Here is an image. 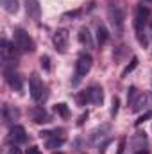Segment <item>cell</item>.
Returning <instances> with one entry per match:
<instances>
[{
    "label": "cell",
    "instance_id": "cell-18",
    "mask_svg": "<svg viewBox=\"0 0 152 154\" xmlns=\"http://www.w3.org/2000/svg\"><path fill=\"white\" fill-rule=\"evenodd\" d=\"M0 4H2L5 13H9V14H16L18 13V2L16 0H0Z\"/></svg>",
    "mask_w": 152,
    "mask_h": 154
},
{
    "label": "cell",
    "instance_id": "cell-32",
    "mask_svg": "<svg viewBox=\"0 0 152 154\" xmlns=\"http://www.w3.org/2000/svg\"><path fill=\"white\" fill-rule=\"evenodd\" d=\"M86 118H88V113H84V115H82V116H81V118H79V122H77V125H82Z\"/></svg>",
    "mask_w": 152,
    "mask_h": 154
},
{
    "label": "cell",
    "instance_id": "cell-10",
    "mask_svg": "<svg viewBox=\"0 0 152 154\" xmlns=\"http://www.w3.org/2000/svg\"><path fill=\"white\" fill-rule=\"evenodd\" d=\"M2 116H4V124H7V125H11V124L16 125L14 122L20 118V111H18L16 108H13V106H7V104H5V106L2 108Z\"/></svg>",
    "mask_w": 152,
    "mask_h": 154
},
{
    "label": "cell",
    "instance_id": "cell-6",
    "mask_svg": "<svg viewBox=\"0 0 152 154\" xmlns=\"http://www.w3.org/2000/svg\"><path fill=\"white\" fill-rule=\"evenodd\" d=\"M91 65H93V59L90 54H81L79 59L75 63V81L74 82H79L81 77H84L90 70H91Z\"/></svg>",
    "mask_w": 152,
    "mask_h": 154
},
{
    "label": "cell",
    "instance_id": "cell-26",
    "mask_svg": "<svg viewBox=\"0 0 152 154\" xmlns=\"http://www.w3.org/2000/svg\"><path fill=\"white\" fill-rule=\"evenodd\" d=\"M88 100H90V93H88V90H86V91H81V93L77 95V102H79V106H86Z\"/></svg>",
    "mask_w": 152,
    "mask_h": 154
},
{
    "label": "cell",
    "instance_id": "cell-24",
    "mask_svg": "<svg viewBox=\"0 0 152 154\" xmlns=\"http://www.w3.org/2000/svg\"><path fill=\"white\" fill-rule=\"evenodd\" d=\"M54 109H56V113H57V115L65 116V118L70 115V109H68V106H66V104H63V102H61V104H56V108H54Z\"/></svg>",
    "mask_w": 152,
    "mask_h": 154
},
{
    "label": "cell",
    "instance_id": "cell-23",
    "mask_svg": "<svg viewBox=\"0 0 152 154\" xmlns=\"http://www.w3.org/2000/svg\"><path fill=\"white\" fill-rule=\"evenodd\" d=\"M138 95H140V91H138V90H136V88H134V86H131V88H129V90H127V102H129V104H131V106H132V104H134V100H136V97H138Z\"/></svg>",
    "mask_w": 152,
    "mask_h": 154
},
{
    "label": "cell",
    "instance_id": "cell-7",
    "mask_svg": "<svg viewBox=\"0 0 152 154\" xmlns=\"http://www.w3.org/2000/svg\"><path fill=\"white\" fill-rule=\"evenodd\" d=\"M7 140H9L13 145L23 143V142H27V133H25V129H23L22 125H13V127H11V131H9Z\"/></svg>",
    "mask_w": 152,
    "mask_h": 154
},
{
    "label": "cell",
    "instance_id": "cell-16",
    "mask_svg": "<svg viewBox=\"0 0 152 154\" xmlns=\"http://www.w3.org/2000/svg\"><path fill=\"white\" fill-rule=\"evenodd\" d=\"M88 93H90V102H93V104H102V100H104V91H102V88L100 86H91L90 90H88Z\"/></svg>",
    "mask_w": 152,
    "mask_h": 154
},
{
    "label": "cell",
    "instance_id": "cell-21",
    "mask_svg": "<svg viewBox=\"0 0 152 154\" xmlns=\"http://www.w3.org/2000/svg\"><path fill=\"white\" fill-rule=\"evenodd\" d=\"M82 14V9H74V11H66V13H63L61 14V20H74L77 16H81Z\"/></svg>",
    "mask_w": 152,
    "mask_h": 154
},
{
    "label": "cell",
    "instance_id": "cell-12",
    "mask_svg": "<svg viewBox=\"0 0 152 154\" xmlns=\"http://www.w3.org/2000/svg\"><path fill=\"white\" fill-rule=\"evenodd\" d=\"M109 133H111V125H108V124H104V125H100V127H97V129H95V131L91 133V142H93V143H99V142H102V140H106Z\"/></svg>",
    "mask_w": 152,
    "mask_h": 154
},
{
    "label": "cell",
    "instance_id": "cell-27",
    "mask_svg": "<svg viewBox=\"0 0 152 154\" xmlns=\"http://www.w3.org/2000/svg\"><path fill=\"white\" fill-rule=\"evenodd\" d=\"M39 63H41V68H43L45 72H50V57H48V56H41Z\"/></svg>",
    "mask_w": 152,
    "mask_h": 154
},
{
    "label": "cell",
    "instance_id": "cell-13",
    "mask_svg": "<svg viewBox=\"0 0 152 154\" xmlns=\"http://www.w3.org/2000/svg\"><path fill=\"white\" fill-rule=\"evenodd\" d=\"M149 104H150V99H149V95H145V93H140V95L136 97L134 104L131 106V111H132V113H140V111H143V109H145Z\"/></svg>",
    "mask_w": 152,
    "mask_h": 154
},
{
    "label": "cell",
    "instance_id": "cell-29",
    "mask_svg": "<svg viewBox=\"0 0 152 154\" xmlns=\"http://www.w3.org/2000/svg\"><path fill=\"white\" fill-rule=\"evenodd\" d=\"M123 149H125V138L120 140V143H118V152L116 154H123Z\"/></svg>",
    "mask_w": 152,
    "mask_h": 154
},
{
    "label": "cell",
    "instance_id": "cell-15",
    "mask_svg": "<svg viewBox=\"0 0 152 154\" xmlns=\"http://www.w3.org/2000/svg\"><path fill=\"white\" fill-rule=\"evenodd\" d=\"M29 115L32 118V122H36V124H47L48 122V113L43 108H32V109H29Z\"/></svg>",
    "mask_w": 152,
    "mask_h": 154
},
{
    "label": "cell",
    "instance_id": "cell-14",
    "mask_svg": "<svg viewBox=\"0 0 152 154\" xmlns=\"http://www.w3.org/2000/svg\"><path fill=\"white\" fill-rule=\"evenodd\" d=\"M79 41H81V45H84L86 48H95V43H93L91 32H90L88 27H81V29H79Z\"/></svg>",
    "mask_w": 152,
    "mask_h": 154
},
{
    "label": "cell",
    "instance_id": "cell-30",
    "mask_svg": "<svg viewBox=\"0 0 152 154\" xmlns=\"http://www.w3.org/2000/svg\"><path fill=\"white\" fill-rule=\"evenodd\" d=\"M25 154H41V151H39L36 145H32V147H29V149H27V152H25Z\"/></svg>",
    "mask_w": 152,
    "mask_h": 154
},
{
    "label": "cell",
    "instance_id": "cell-1",
    "mask_svg": "<svg viewBox=\"0 0 152 154\" xmlns=\"http://www.w3.org/2000/svg\"><path fill=\"white\" fill-rule=\"evenodd\" d=\"M150 18V9L149 7H143L140 5L138 11H136V18H134V27H136V36H138V41L147 47L149 45V38H147V25H149V20Z\"/></svg>",
    "mask_w": 152,
    "mask_h": 154
},
{
    "label": "cell",
    "instance_id": "cell-4",
    "mask_svg": "<svg viewBox=\"0 0 152 154\" xmlns=\"http://www.w3.org/2000/svg\"><path fill=\"white\" fill-rule=\"evenodd\" d=\"M14 45L20 52H34L36 45L23 29H14Z\"/></svg>",
    "mask_w": 152,
    "mask_h": 154
},
{
    "label": "cell",
    "instance_id": "cell-19",
    "mask_svg": "<svg viewBox=\"0 0 152 154\" xmlns=\"http://www.w3.org/2000/svg\"><path fill=\"white\" fill-rule=\"evenodd\" d=\"M145 143H147L145 133H136V136H134V147H136V151H141L145 147Z\"/></svg>",
    "mask_w": 152,
    "mask_h": 154
},
{
    "label": "cell",
    "instance_id": "cell-17",
    "mask_svg": "<svg viewBox=\"0 0 152 154\" xmlns=\"http://www.w3.org/2000/svg\"><path fill=\"white\" fill-rule=\"evenodd\" d=\"M97 39H99V45H104L109 39V32L104 23H97Z\"/></svg>",
    "mask_w": 152,
    "mask_h": 154
},
{
    "label": "cell",
    "instance_id": "cell-2",
    "mask_svg": "<svg viewBox=\"0 0 152 154\" xmlns=\"http://www.w3.org/2000/svg\"><path fill=\"white\" fill-rule=\"evenodd\" d=\"M0 52H2V70H14L18 65V48L16 45H11L7 39H2L0 43Z\"/></svg>",
    "mask_w": 152,
    "mask_h": 154
},
{
    "label": "cell",
    "instance_id": "cell-34",
    "mask_svg": "<svg viewBox=\"0 0 152 154\" xmlns=\"http://www.w3.org/2000/svg\"><path fill=\"white\" fill-rule=\"evenodd\" d=\"M54 154H63V152H54Z\"/></svg>",
    "mask_w": 152,
    "mask_h": 154
},
{
    "label": "cell",
    "instance_id": "cell-3",
    "mask_svg": "<svg viewBox=\"0 0 152 154\" xmlns=\"http://www.w3.org/2000/svg\"><path fill=\"white\" fill-rule=\"evenodd\" d=\"M108 18H109V23H111V29L116 36H122L123 32V20H125V14L120 7H109L108 9Z\"/></svg>",
    "mask_w": 152,
    "mask_h": 154
},
{
    "label": "cell",
    "instance_id": "cell-9",
    "mask_svg": "<svg viewBox=\"0 0 152 154\" xmlns=\"http://www.w3.org/2000/svg\"><path fill=\"white\" fill-rule=\"evenodd\" d=\"M4 77L7 81V84L14 90V91H22L23 90V82H22V77L18 75L14 70H4Z\"/></svg>",
    "mask_w": 152,
    "mask_h": 154
},
{
    "label": "cell",
    "instance_id": "cell-11",
    "mask_svg": "<svg viewBox=\"0 0 152 154\" xmlns=\"http://www.w3.org/2000/svg\"><path fill=\"white\" fill-rule=\"evenodd\" d=\"M23 2H25L27 14H29L32 20H39V18H41V5H39L38 0H23Z\"/></svg>",
    "mask_w": 152,
    "mask_h": 154
},
{
    "label": "cell",
    "instance_id": "cell-5",
    "mask_svg": "<svg viewBox=\"0 0 152 154\" xmlns=\"http://www.w3.org/2000/svg\"><path fill=\"white\" fill-rule=\"evenodd\" d=\"M29 90H31V97H32V100H36V102H43L45 99H47V88L43 86V82H41V79L38 77V74H32L31 75V81H29Z\"/></svg>",
    "mask_w": 152,
    "mask_h": 154
},
{
    "label": "cell",
    "instance_id": "cell-31",
    "mask_svg": "<svg viewBox=\"0 0 152 154\" xmlns=\"http://www.w3.org/2000/svg\"><path fill=\"white\" fill-rule=\"evenodd\" d=\"M9 154H22V151H20L18 145H13V147L9 149Z\"/></svg>",
    "mask_w": 152,
    "mask_h": 154
},
{
    "label": "cell",
    "instance_id": "cell-8",
    "mask_svg": "<svg viewBox=\"0 0 152 154\" xmlns=\"http://www.w3.org/2000/svg\"><path fill=\"white\" fill-rule=\"evenodd\" d=\"M54 47H56V50H59V52H66V47H68V31L66 29H59V31H56V34H54Z\"/></svg>",
    "mask_w": 152,
    "mask_h": 154
},
{
    "label": "cell",
    "instance_id": "cell-22",
    "mask_svg": "<svg viewBox=\"0 0 152 154\" xmlns=\"http://www.w3.org/2000/svg\"><path fill=\"white\" fill-rule=\"evenodd\" d=\"M136 66H138V57H132V59H131V63H129V65L123 68V72H122V77H127L129 74H131V72H132V70H134V68H136Z\"/></svg>",
    "mask_w": 152,
    "mask_h": 154
},
{
    "label": "cell",
    "instance_id": "cell-28",
    "mask_svg": "<svg viewBox=\"0 0 152 154\" xmlns=\"http://www.w3.org/2000/svg\"><path fill=\"white\" fill-rule=\"evenodd\" d=\"M118 106H120V99L118 97H113V100H111V116H116L118 113Z\"/></svg>",
    "mask_w": 152,
    "mask_h": 154
},
{
    "label": "cell",
    "instance_id": "cell-20",
    "mask_svg": "<svg viewBox=\"0 0 152 154\" xmlns=\"http://www.w3.org/2000/svg\"><path fill=\"white\" fill-rule=\"evenodd\" d=\"M65 143V138H50V140H47V149H59L61 145Z\"/></svg>",
    "mask_w": 152,
    "mask_h": 154
},
{
    "label": "cell",
    "instance_id": "cell-25",
    "mask_svg": "<svg viewBox=\"0 0 152 154\" xmlns=\"http://www.w3.org/2000/svg\"><path fill=\"white\" fill-rule=\"evenodd\" d=\"M149 118H152V109H149V111H145V113H143V115H140V116H138V120H136V122H134V125H136V127H138V125H141V124H143V122H147V120H149Z\"/></svg>",
    "mask_w": 152,
    "mask_h": 154
},
{
    "label": "cell",
    "instance_id": "cell-35",
    "mask_svg": "<svg viewBox=\"0 0 152 154\" xmlns=\"http://www.w3.org/2000/svg\"><path fill=\"white\" fill-rule=\"evenodd\" d=\"M149 2H152V0H149Z\"/></svg>",
    "mask_w": 152,
    "mask_h": 154
},
{
    "label": "cell",
    "instance_id": "cell-33",
    "mask_svg": "<svg viewBox=\"0 0 152 154\" xmlns=\"http://www.w3.org/2000/svg\"><path fill=\"white\" fill-rule=\"evenodd\" d=\"M136 154H149V151H147V149H141V151H138Z\"/></svg>",
    "mask_w": 152,
    "mask_h": 154
}]
</instances>
